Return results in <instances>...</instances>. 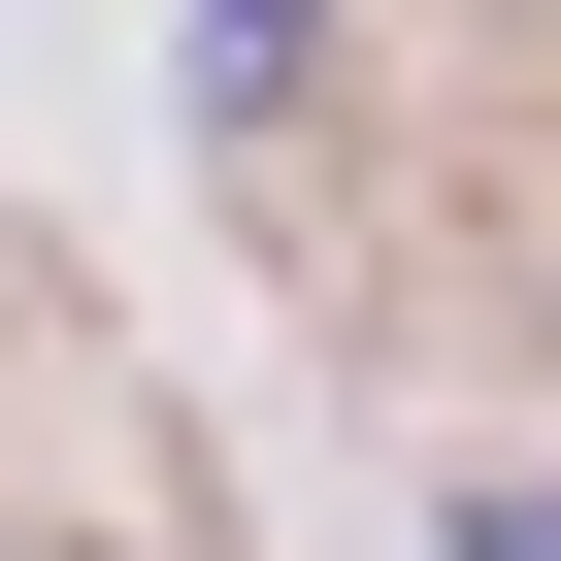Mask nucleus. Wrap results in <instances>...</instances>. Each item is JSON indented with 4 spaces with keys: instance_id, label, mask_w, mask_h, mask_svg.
<instances>
[{
    "instance_id": "1",
    "label": "nucleus",
    "mask_w": 561,
    "mask_h": 561,
    "mask_svg": "<svg viewBox=\"0 0 561 561\" xmlns=\"http://www.w3.org/2000/svg\"><path fill=\"white\" fill-rule=\"evenodd\" d=\"M462 561H561V495H495V528H462Z\"/></svg>"
}]
</instances>
